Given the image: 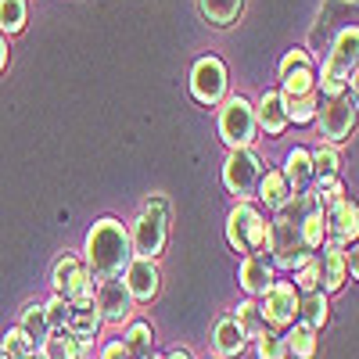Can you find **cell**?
<instances>
[{
    "instance_id": "d6986e66",
    "label": "cell",
    "mask_w": 359,
    "mask_h": 359,
    "mask_svg": "<svg viewBox=\"0 0 359 359\" xmlns=\"http://www.w3.org/2000/svg\"><path fill=\"white\" fill-rule=\"evenodd\" d=\"M245 334H241V327H237L230 316H223V320H216V331H212V348H216V355L219 359H237L245 352Z\"/></svg>"
},
{
    "instance_id": "4fadbf2b",
    "label": "cell",
    "mask_w": 359,
    "mask_h": 359,
    "mask_svg": "<svg viewBox=\"0 0 359 359\" xmlns=\"http://www.w3.org/2000/svg\"><path fill=\"white\" fill-rule=\"evenodd\" d=\"M158 266L155 259H130V266L123 269V287L133 302H151L158 294Z\"/></svg>"
},
{
    "instance_id": "f35d334b",
    "label": "cell",
    "mask_w": 359,
    "mask_h": 359,
    "mask_svg": "<svg viewBox=\"0 0 359 359\" xmlns=\"http://www.w3.org/2000/svg\"><path fill=\"white\" fill-rule=\"evenodd\" d=\"M97 359H133L130 352H126V345L123 341H108L104 348H101V355Z\"/></svg>"
},
{
    "instance_id": "7bdbcfd3",
    "label": "cell",
    "mask_w": 359,
    "mask_h": 359,
    "mask_svg": "<svg viewBox=\"0 0 359 359\" xmlns=\"http://www.w3.org/2000/svg\"><path fill=\"white\" fill-rule=\"evenodd\" d=\"M33 359H43V355H40V352H36V355H33Z\"/></svg>"
},
{
    "instance_id": "4dcf8cb0",
    "label": "cell",
    "mask_w": 359,
    "mask_h": 359,
    "mask_svg": "<svg viewBox=\"0 0 359 359\" xmlns=\"http://www.w3.org/2000/svg\"><path fill=\"white\" fill-rule=\"evenodd\" d=\"M287 352H294L298 359H313L316 355V331H309L306 323H294V331L284 338Z\"/></svg>"
},
{
    "instance_id": "5bb4252c",
    "label": "cell",
    "mask_w": 359,
    "mask_h": 359,
    "mask_svg": "<svg viewBox=\"0 0 359 359\" xmlns=\"http://www.w3.org/2000/svg\"><path fill=\"white\" fill-rule=\"evenodd\" d=\"M355 233H359V208L355 201L341 198L338 205L327 208V241L338 248H348L355 245Z\"/></svg>"
},
{
    "instance_id": "7402d4cb",
    "label": "cell",
    "mask_w": 359,
    "mask_h": 359,
    "mask_svg": "<svg viewBox=\"0 0 359 359\" xmlns=\"http://www.w3.org/2000/svg\"><path fill=\"white\" fill-rule=\"evenodd\" d=\"M40 355L43 359H86L90 355V341H79L72 334H50L40 345Z\"/></svg>"
},
{
    "instance_id": "8d00e7d4",
    "label": "cell",
    "mask_w": 359,
    "mask_h": 359,
    "mask_svg": "<svg viewBox=\"0 0 359 359\" xmlns=\"http://www.w3.org/2000/svg\"><path fill=\"white\" fill-rule=\"evenodd\" d=\"M43 313H47V327H50V334H65V320H69V302L65 298H50V302L43 306Z\"/></svg>"
},
{
    "instance_id": "3957f363",
    "label": "cell",
    "mask_w": 359,
    "mask_h": 359,
    "mask_svg": "<svg viewBox=\"0 0 359 359\" xmlns=\"http://www.w3.org/2000/svg\"><path fill=\"white\" fill-rule=\"evenodd\" d=\"M126 233H130L133 259H158L169 237V201L162 194H151L144 201V212L133 219Z\"/></svg>"
},
{
    "instance_id": "277c9868",
    "label": "cell",
    "mask_w": 359,
    "mask_h": 359,
    "mask_svg": "<svg viewBox=\"0 0 359 359\" xmlns=\"http://www.w3.org/2000/svg\"><path fill=\"white\" fill-rule=\"evenodd\" d=\"M226 241L237 248V252H262L266 241H269V223L266 216L259 212V208L252 201H237L233 212L226 216Z\"/></svg>"
},
{
    "instance_id": "603a6c76",
    "label": "cell",
    "mask_w": 359,
    "mask_h": 359,
    "mask_svg": "<svg viewBox=\"0 0 359 359\" xmlns=\"http://www.w3.org/2000/svg\"><path fill=\"white\" fill-rule=\"evenodd\" d=\"M18 331L36 345V352H40V345L50 338V327H47V313H43V306L40 302H29L25 309H22V320H18Z\"/></svg>"
},
{
    "instance_id": "d6a6232c",
    "label": "cell",
    "mask_w": 359,
    "mask_h": 359,
    "mask_svg": "<svg viewBox=\"0 0 359 359\" xmlns=\"http://www.w3.org/2000/svg\"><path fill=\"white\" fill-rule=\"evenodd\" d=\"M25 25V0H0V33H18Z\"/></svg>"
},
{
    "instance_id": "9c48e42d",
    "label": "cell",
    "mask_w": 359,
    "mask_h": 359,
    "mask_svg": "<svg viewBox=\"0 0 359 359\" xmlns=\"http://www.w3.org/2000/svg\"><path fill=\"white\" fill-rule=\"evenodd\" d=\"M309 94H316L309 50H287L280 62V97H309Z\"/></svg>"
},
{
    "instance_id": "ab89813d",
    "label": "cell",
    "mask_w": 359,
    "mask_h": 359,
    "mask_svg": "<svg viewBox=\"0 0 359 359\" xmlns=\"http://www.w3.org/2000/svg\"><path fill=\"white\" fill-rule=\"evenodd\" d=\"M8 65V40H4V33H0V69Z\"/></svg>"
},
{
    "instance_id": "1f68e13d",
    "label": "cell",
    "mask_w": 359,
    "mask_h": 359,
    "mask_svg": "<svg viewBox=\"0 0 359 359\" xmlns=\"http://www.w3.org/2000/svg\"><path fill=\"white\" fill-rule=\"evenodd\" d=\"M313 198H316V205L327 212L331 205H338V201L345 198L341 180H338V176H320V180H316V194H313Z\"/></svg>"
},
{
    "instance_id": "52a82bcc",
    "label": "cell",
    "mask_w": 359,
    "mask_h": 359,
    "mask_svg": "<svg viewBox=\"0 0 359 359\" xmlns=\"http://www.w3.org/2000/svg\"><path fill=\"white\" fill-rule=\"evenodd\" d=\"M50 284H54V294L65 298V302H86V298H94V277H90L86 262L76 255H65L54 262Z\"/></svg>"
},
{
    "instance_id": "e575fe53",
    "label": "cell",
    "mask_w": 359,
    "mask_h": 359,
    "mask_svg": "<svg viewBox=\"0 0 359 359\" xmlns=\"http://www.w3.org/2000/svg\"><path fill=\"white\" fill-rule=\"evenodd\" d=\"M309 158H313V176L320 180V176H338V151L334 147H316V151H309Z\"/></svg>"
},
{
    "instance_id": "60d3db41",
    "label": "cell",
    "mask_w": 359,
    "mask_h": 359,
    "mask_svg": "<svg viewBox=\"0 0 359 359\" xmlns=\"http://www.w3.org/2000/svg\"><path fill=\"white\" fill-rule=\"evenodd\" d=\"M165 359H191V352H184V348H176V352H169Z\"/></svg>"
},
{
    "instance_id": "2e32d148",
    "label": "cell",
    "mask_w": 359,
    "mask_h": 359,
    "mask_svg": "<svg viewBox=\"0 0 359 359\" xmlns=\"http://www.w3.org/2000/svg\"><path fill=\"white\" fill-rule=\"evenodd\" d=\"M101 327V313L94 306V298L86 302H69V320H65V334L79 338V341H90Z\"/></svg>"
},
{
    "instance_id": "484cf974",
    "label": "cell",
    "mask_w": 359,
    "mask_h": 359,
    "mask_svg": "<svg viewBox=\"0 0 359 359\" xmlns=\"http://www.w3.org/2000/svg\"><path fill=\"white\" fill-rule=\"evenodd\" d=\"M241 8H245V0H198V11L212 25H233Z\"/></svg>"
},
{
    "instance_id": "6da1fadb",
    "label": "cell",
    "mask_w": 359,
    "mask_h": 359,
    "mask_svg": "<svg viewBox=\"0 0 359 359\" xmlns=\"http://www.w3.org/2000/svg\"><path fill=\"white\" fill-rule=\"evenodd\" d=\"M133 259V248H130V233L126 226L104 216L97 219L94 226H90L86 233V269H90V277H97V280H118L123 277V269L130 266Z\"/></svg>"
},
{
    "instance_id": "b9f144b4",
    "label": "cell",
    "mask_w": 359,
    "mask_h": 359,
    "mask_svg": "<svg viewBox=\"0 0 359 359\" xmlns=\"http://www.w3.org/2000/svg\"><path fill=\"white\" fill-rule=\"evenodd\" d=\"M140 359H155V355H140Z\"/></svg>"
},
{
    "instance_id": "8992f818",
    "label": "cell",
    "mask_w": 359,
    "mask_h": 359,
    "mask_svg": "<svg viewBox=\"0 0 359 359\" xmlns=\"http://www.w3.org/2000/svg\"><path fill=\"white\" fill-rule=\"evenodd\" d=\"M259 176H262V158L252 151V147H233L226 155V165H223V184L233 198H252L255 187H259Z\"/></svg>"
},
{
    "instance_id": "8fae6325",
    "label": "cell",
    "mask_w": 359,
    "mask_h": 359,
    "mask_svg": "<svg viewBox=\"0 0 359 359\" xmlns=\"http://www.w3.org/2000/svg\"><path fill=\"white\" fill-rule=\"evenodd\" d=\"M316 123H320L323 140L341 144L352 133V123H355V101H348V97H327L323 104H316Z\"/></svg>"
},
{
    "instance_id": "9a60e30c",
    "label": "cell",
    "mask_w": 359,
    "mask_h": 359,
    "mask_svg": "<svg viewBox=\"0 0 359 359\" xmlns=\"http://www.w3.org/2000/svg\"><path fill=\"white\" fill-rule=\"evenodd\" d=\"M355 47H359V33H355V25H345L341 33L334 36L331 43V54H327V69H334L341 76H355Z\"/></svg>"
},
{
    "instance_id": "30bf717a",
    "label": "cell",
    "mask_w": 359,
    "mask_h": 359,
    "mask_svg": "<svg viewBox=\"0 0 359 359\" xmlns=\"http://www.w3.org/2000/svg\"><path fill=\"white\" fill-rule=\"evenodd\" d=\"M191 94L201 104H219L226 97V65L219 57H198L191 72Z\"/></svg>"
},
{
    "instance_id": "7c38bea8",
    "label": "cell",
    "mask_w": 359,
    "mask_h": 359,
    "mask_svg": "<svg viewBox=\"0 0 359 359\" xmlns=\"http://www.w3.org/2000/svg\"><path fill=\"white\" fill-rule=\"evenodd\" d=\"M94 306H97V313H101V323L123 327V323H130V316H133V298L126 294L123 280H101L97 291H94Z\"/></svg>"
},
{
    "instance_id": "ee69618b",
    "label": "cell",
    "mask_w": 359,
    "mask_h": 359,
    "mask_svg": "<svg viewBox=\"0 0 359 359\" xmlns=\"http://www.w3.org/2000/svg\"><path fill=\"white\" fill-rule=\"evenodd\" d=\"M0 359H4V355H0Z\"/></svg>"
},
{
    "instance_id": "d590c367",
    "label": "cell",
    "mask_w": 359,
    "mask_h": 359,
    "mask_svg": "<svg viewBox=\"0 0 359 359\" xmlns=\"http://www.w3.org/2000/svg\"><path fill=\"white\" fill-rule=\"evenodd\" d=\"M255 352H259V359H287V345H284V338L273 334V331H262V334L255 338Z\"/></svg>"
},
{
    "instance_id": "74e56055",
    "label": "cell",
    "mask_w": 359,
    "mask_h": 359,
    "mask_svg": "<svg viewBox=\"0 0 359 359\" xmlns=\"http://www.w3.org/2000/svg\"><path fill=\"white\" fill-rule=\"evenodd\" d=\"M294 291H320V262H306V266H298V273H294V284H291Z\"/></svg>"
},
{
    "instance_id": "7a4b0ae2",
    "label": "cell",
    "mask_w": 359,
    "mask_h": 359,
    "mask_svg": "<svg viewBox=\"0 0 359 359\" xmlns=\"http://www.w3.org/2000/svg\"><path fill=\"white\" fill-rule=\"evenodd\" d=\"M316 198L313 194H291L280 208H277V219L269 223V252L277 255V266L284 269H298L309 262V252L302 248V219L309 212V205Z\"/></svg>"
},
{
    "instance_id": "cb8c5ba5",
    "label": "cell",
    "mask_w": 359,
    "mask_h": 359,
    "mask_svg": "<svg viewBox=\"0 0 359 359\" xmlns=\"http://www.w3.org/2000/svg\"><path fill=\"white\" fill-rule=\"evenodd\" d=\"M323 245H327V212L313 201L309 212H306V219H302V248H306V252H316V248H323Z\"/></svg>"
},
{
    "instance_id": "d4e9b609",
    "label": "cell",
    "mask_w": 359,
    "mask_h": 359,
    "mask_svg": "<svg viewBox=\"0 0 359 359\" xmlns=\"http://www.w3.org/2000/svg\"><path fill=\"white\" fill-rule=\"evenodd\" d=\"M298 316H302V323L309 327V331H320V327L327 323V316H331V306H327V294L323 291H309L298 298Z\"/></svg>"
},
{
    "instance_id": "ac0fdd59",
    "label": "cell",
    "mask_w": 359,
    "mask_h": 359,
    "mask_svg": "<svg viewBox=\"0 0 359 359\" xmlns=\"http://www.w3.org/2000/svg\"><path fill=\"white\" fill-rule=\"evenodd\" d=\"M348 280V266H345V248L323 245V262H320V291H341Z\"/></svg>"
},
{
    "instance_id": "44dd1931",
    "label": "cell",
    "mask_w": 359,
    "mask_h": 359,
    "mask_svg": "<svg viewBox=\"0 0 359 359\" xmlns=\"http://www.w3.org/2000/svg\"><path fill=\"white\" fill-rule=\"evenodd\" d=\"M237 280H241V287L248 294H262L269 284H273V266H269L262 255H248L241 262V273H237Z\"/></svg>"
},
{
    "instance_id": "f546056e",
    "label": "cell",
    "mask_w": 359,
    "mask_h": 359,
    "mask_svg": "<svg viewBox=\"0 0 359 359\" xmlns=\"http://www.w3.org/2000/svg\"><path fill=\"white\" fill-rule=\"evenodd\" d=\"M0 355H4V359H33L36 355V345L29 341L18 327H11V331L0 338Z\"/></svg>"
},
{
    "instance_id": "83f0119b",
    "label": "cell",
    "mask_w": 359,
    "mask_h": 359,
    "mask_svg": "<svg viewBox=\"0 0 359 359\" xmlns=\"http://www.w3.org/2000/svg\"><path fill=\"white\" fill-rule=\"evenodd\" d=\"M123 345L133 359L140 355H151V345H155V334H151V323H130L126 334H123Z\"/></svg>"
},
{
    "instance_id": "ffe728a7",
    "label": "cell",
    "mask_w": 359,
    "mask_h": 359,
    "mask_svg": "<svg viewBox=\"0 0 359 359\" xmlns=\"http://www.w3.org/2000/svg\"><path fill=\"white\" fill-rule=\"evenodd\" d=\"M284 180H287L291 194H302V191L313 184V158H309L306 147H294V151H287V158H284Z\"/></svg>"
},
{
    "instance_id": "4316f807",
    "label": "cell",
    "mask_w": 359,
    "mask_h": 359,
    "mask_svg": "<svg viewBox=\"0 0 359 359\" xmlns=\"http://www.w3.org/2000/svg\"><path fill=\"white\" fill-rule=\"evenodd\" d=\"M255 194L269 205V208H280L287 198H291V187H287V180H284V172H262L259 176V187H255Z\"/></svg>"
},
{
    "instance_id": "ba28073f",
    "label": "cell",
    "mask_w": 359,
    "mask_h": 359,
    "mask_svg": "<svg viewBox=\"0 0 359 359\" xmlns=\"http://www.w3.org/2000/svg\"><path fill=\"white\" fill-rule=\"evenodd\" d=\"M259 313H262V323L277 327V331H280V327H291L294 316H298V291L287 280H273L262 291Z\"/></svg>"
},
{
    "instance_id": "836d02e7",
    "label": "cell",
    "mask_w": 359,
    "mask_h": 359,
    "mask_svg": "<svg viewBox=\"0 0 359 359\" xmlns=\"http://www.w3.org/2000/svg\"><path fill=\"white\" fill-rule=\"evenodd\" d=\"M316 104H320L316 94H309V97H284L287 123H291V118H294V123H313V118H316Z\"/></svg>"
},
{
    "instance_id": "f1b7e54d",
    "label": "cell",
    "mask_w": 359,
    "mask_h": 359,
    "mask_svg": "<svg viewBox=\"0 0 359 359\" xmlns=\"http://www.w3.org/2000/svg\"><path fill=\"white\" fill-rule=\"evenodd\" d=\"M237 327H241V334H245V341L248 338H259L262 331H266V323H262V313H259V302H241L233 309V316H230Z\"/></svg>"
},
{
    "instance_id": "5b68a950",
    "label": "cell",
    "mask_w": 359,
    "mask_h": 359,
    "mask_svg": "<svg viewBox=\"0 0 359 359\" xmlns=\"http://www.w3.org/2000/svg\"><path fill=\"white\" fill-rule=\"evenodd\" d=\"M255 108L252 101H245L241 94H233L223 101L219 108V137L226 140V147H252L255 144Z\"/></svg>"
},
{
    "instance_id": "e0dca14e",
    "label": "cell",
    "mask_w": 359,
    "mask_h": 359,
    "mask_svg": "<svg viewBox=\"0 0 359 359\" xmlns=\"http://www.w3.org/2000/svg\"><path fill=\"white\" fill-rule=\"evenodd\" d=\"M255 126H262L266 133H284L287 126V108H284V97H280V90H266V94L259 97L255 104Z\"/></svg>"
}]
</instances>
